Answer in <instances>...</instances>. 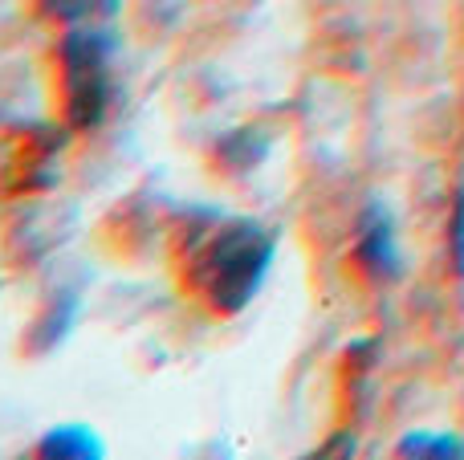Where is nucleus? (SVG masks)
<instances>
[{
	"mask_svg": "<svg viewBox=\"0 0 464 460\" xmlns=\"http://www.w3.org/2000/svg\"><path fill=\"white\" fill-rule=\"evenodd\" d=\"M273 261L277 241L269 228L253 216H228L188 249V282L212 314L237 318L261 298Z\"/></svg>",
	"mask_w": 464,
	"mask_h": 460,
	"instance_id": "f257e3e1",
	"label": "nucleus"
},
{
	"mask_svg": "<svg viewBox=\"0 0 464 460\" xmlns=\"http://www.w3.org/2000/svg\"><path fill=\"white\" fill-rule=\"evenodd\" d=\"M114 33L111 24H73L57 41L62 110L70 127L98 130L114 106Z\"/></svg>",
	"mask_w": 464,
	"mask_h": 460,
	"instance_id": "f03ea898",
	"label": "nucleus"
},
{
	"mask_svg": "<svg viewBox=\"0 0 464 460\" xmlns=\"http://www.w3.org/2000/svg\"><path fill=\"white\" fill-rule=\"evenodd\" d=\"M359 265L371 277H395L400 273V244H395V225L383 208H371L359 225Z\"/></svg>",
	"mask_w": 464,
	"mask_h": 460,
	"instance_id": "7ed1b4c3",
	"label": "nucleus"
},
{
	"mask_svg": "<svg viewBox=\"0 0 464 460\" xmlns=\"http://www.w3.org/2000/svg\"><path fill=\"white\" fill-rule=\"evenodd\" d=\"M37 456H57V460H98L106 456L102 436L90 424H57L37 440Z\"/></svg>",
	"mask_w": 464,
	"mask_h": 460,
	"instance_id": "20e7f679",
	"label": "nucleus"
},
{
	"mask_svg": "<svg viewBox=\"0 0 464 460\" xmlns=\"http://www.w3.org/2000/svg\"><path fill=\"white\" fill-rule=\"evenodd\" d=\"M37 8L41 16L73 29V24H111L119 16L122 0H37Z\"/></svg>",
	"mask_w": 464,
	"mask_h": 460,
	"instance_id": "39448f33",
	"label": "nucleus"
},
{
	"mask_svg": "<svg viewBox=\"0 0 464 460\" xmlns=\"http://www.w3.org/2000/svg\"><path fill=\"white\" fill-rule=\"evenodd\" d=\"M403 456H464V445L457 436H432V432H411L400 440Z\"/></svg>",
	"mask_w": 464,
	"mask_h": 460,
	"instance_id": "423d86ee",
	"label": "nucleus"
},
{
	"mask_svg": "<svg viewBox=\"0 0 464 460\" xmlns=\"http://www.w3.org/2000/svg\"><path fill=\"white\" fill-rule=\"evenodd\" d=\"M452 253H457V269L464 273V187L457 196V212H452Z\"/></svg>",
	"mask_w": 464,
	"mask_h": 460,
	"instance_id": "0eeeda50",
	"label": "nucleus"
}]
</instances>
